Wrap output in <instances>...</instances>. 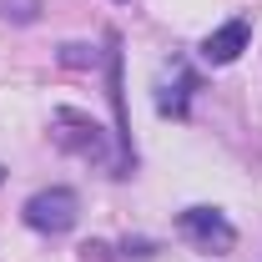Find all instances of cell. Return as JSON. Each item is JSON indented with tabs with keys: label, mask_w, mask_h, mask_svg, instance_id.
<instances>
[{
	"label": "cell",
	"mask_w": 262,
	"mask_h": 262,
	"mask_svg": "<svg viewBox=\"0 0 262 262\" xmlns=\"http://www.w3.org/2000/svg\"><path fill=\"white\" fill-rule=\"evenodd\" d=\"M76 217H81V202H76L71 187H46V192H35L31 202H26V227L51 232V237H56V232H71Z\"/></svg>",
	"instance_id": "obj_1"
},
{
	"label": "cell",
	"mask_w": 262,
	"mask_h": 262,
	"mask_svg": "<svg viewBox=\"0 0 262 262\" xmlns=\"http://www.w3.org/2000/svg\"><path fill=\"white\" fill-rule=\"evenodd\" d=\"M56 141H61L66 151L86 157V162H111V151H106V131H101L86 111H56Z\"/></svg>",
	"instance_id": "obj_2"
},
{
	"label": "cell",
	"mask_w": 262,
	"mask_h": 262,
	"mask_svg": "<svg viewBox=\"0 0 262 262\" xmlns=\"http://www.w3.org/2000/svg\"><path fill=\"white\" fill-rule=\"evenodd\" d=\"M177 227L187 232L202 252H232V247H237V227H232L217 207H187V212L177 217Z\"/></svg>",
	"instance_id": "obj_3"
},
{
	"label": "cell",
	"mask_w": 262,
	"mask_h": 262,
	"mask_svg": "<svg viewBox=\"0 0 262 262\" xmlns=\"http://www.w3.org/2000/svg\"><path fill=\"white\" fill-rule=\"evenodd\" d=\"M247 35H252L247 20H227L222 31H212L207 40H202V61L207 66H232L242 51H247Z\"/></svg>",
	"instance_id": "obj_4"
},
{
	"label": "cell",
	"mask_w": 262,
	"mask_h": 262,
	"mask_svg": "<svg viewBox=\"0 0 262 262\" xmlns=\"http://www.w3.org/2000/svg\"><path fill=\"white\" fill-rule=\"evenodd\" d=\"M31 5H35V0H0V10H5V15H15V20H35Z\"/></svg>",
	"instance_id": "obj_5"
},
{
	"label": "cell",
	"mask_w": 262,
	"mask_h": 262,
	"mask_svg": "<svg viewBox=\"0 0 262 262\" xmlns=\"http://www.w3.org/2000/svg\"><path fill=\"white\" fill-rule=\"evenodd\" d=\"M61 61H66V66H91V61H96V51L86 56V46H66V51H61Z\"/></svg>",
	"instance_id": "obj_6"
},
{
	"label": "cell",
	"mask_w": 262,
	"mask_h": 262,
	"mask_svg": "<svg viewBox=\"0 0 262 262\" xmlns=\"http://www.w3.org/2000/svg\"><path fill=\"white\" fill-rule=\"evenodd\" d=\"M0 182H5V166H0Z\"/></svg>",
	"instance_id": "obj_7"
}]
</instances>
